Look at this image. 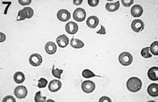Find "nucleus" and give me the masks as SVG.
I'll list each match as a JSON object with an SVG mask.
<instances>
[{
  "mask_svg": "<svg viewBox=\"0 0 158 102\" xmlns=\"http://www.w3.org/2000/svg\"><path fill=\"white\" fill-rule=\"evenodd\" d=\"M98 4H99L98 0H88V4L90 6L95 7L98 6Z\"/></svg>",
  "mask_w": 158,
  "mask_h": 102,
  "instance_id": "29",
  "label": "nucleus"
},
{
  "mask_svg": "<svg viewBox=\"0 0 158 102\" xmlns=\"http://www.w3.org/2000/svg\"><path fill=\"white\" fill-rule=\"evenodd\" d=\"M48 83V81L46 80L45 78H41L40 80H39L38 81V87H40V88H44V87H45L47 86V85Z\"/></svg>",
  "mask_w": 158,
  "mask_h": 102,
  "instance_id": "26",
  "label": "nucleus"
},
{
  "mask_svg": "<svg viewBox=\"0 0 158 102\" xmlns=\"http://www.w3.org/2000/svg\"><path fill=\"white\" fill-rule=\"evenodd\" d=\"M14 94L18 99H24L25 98L27 94H28V90L25 86H20L16 87L14 89Z\"/></svg>",
  "mask_w": 158,
  "mask_h": 102,
  "instance_id": "6",
  "label": "nucleus"
},
{
  "mask_svg": "<svg viewBox=\"0 0 158 102\" xmlns=\"http://www.w3.org/2000/svg\"><path fill=\"white\" fill-rule=\"evenodd\" d=\"M57 46L52 41H48L45 45V51L49 55H53L56 52Z\"/></svg>",
  "mask_w": 158,
  "mask_h": 102,
  "instance_id": "16",
  "label": "nucleus"
},
{
  "mask_svg": "<svg viewBox=\"0 0 158 102\" xmlns=\"http://www.w3.org/2000/svg\"><path fill=\"white\" fill-rule=\"evenodd\" d=\"M96 33H97V34H99V35H106V31L105 27H104V26L101 25V30H98V31H97Z\"/></svg>",
  "mask_w": 158,
  "mask_h": 102,
  "instance_id": "31",
  "label": "nucleus"
},
{
  "mask_svg": "<svg viewBox=\"0 0 158 102\" xmlns=\"http://www.w3.org/2000/svg\"><path fill=\"white\" fill-rule=\"evenodd\" d=\"M120 8V2L119 1L113 3H107L106 5V10L109 12H115Z\"/></svg>",
  "mask_w": 158,
  "mask_h": 102,
  "instance_id": "18",
  "label": "nucleus"
},
{
  "mask_svg": "<svg viewBox=\"0 0 158 102\" xmlns=\"http://www.w3.org/2000/svg\"><path fill=\"white\" fill-rule=\"evenodd\" d=\"M62 84L61 82L58 80H52V81L50 82L49 85H48V89L51 92H55L59 90V89L61 88Z\"/></svg>",
  "mask_w": 158,
  "mask_h": 102,
  "instance_id": "11",
  "label": "nucleus"
},
{
  "mask_svg": "<svg viewBox=\"0 0 158 102\" xmlns=\"http://www.w3.org/2000/svg\"><path fill=\"white\" fill-rule=\"evenodd\" d=\"M150 50L151 51L152 55H158V42L155 41L153 42L150 47Z\"/></svg>",
  "mask_w": 158,
  "mask_h": 102,
  "instance_id": "22",
  "label": "nucleus"
},
{
  "mask_svg": "<svg viewBox=\"0 0 158 102\" xmlns=\"http://www.w3.org/2000/svg\"><path fill=\"white\" fill-rule=\"evenodd\" d=\"M82 76L85 78H89L91 77H95L96 75H95L91 71H90V70L85 69L82 71Z\"/></svg>",
  "mask_w": 158,
  "mask_h": 102,
  "instance_id": "24",
  "label": "nucleus"
},
{
  "mask_svg": "<svg viewBox=\"0 0 158 102\" xmlns=\"http://www.w3.org/2000/svg\"><path fill=\"white\" fill-rule=\"evenodd\" d=\"M18 2L21 5L25 6V5H30L32 1L31 0H19Z\"/></svg>",
  "mask_w": 158,
  "mask_h": 102,
  "instance_id": "30",
  "label": "nucleus"
},
{
  "mask_svg": "<svg viewBox=\"0 0 158 102\" xmlns=\"http://www.w3.org/2000/svg\"><path fill=\"white\" fill-rule=\"evenodd\" d=\"M82 0H74L73 1V4H75V5H80L82 3Z\"/></svg>",
  "mask_w": 158,
  "mask_h": 102,
  "instance_id": "34",
  "label": "nucleus"
},
{
  "mask_svg": "<svg viewBox=\"0 0 158 102\" xmlns=\"http://www.w3.org/2000/svg\"><path fill=\"white\" fill-rule=\"evenodd\" d=\"M34 15V11L33 9L30 8V7H25L23 9L19 11L18 16H17L16 21H21L23 20L26 18L30 19Z\"/></svg>",
  "mask_w": 158,
  "mask_h": 102,
  "instance_id": "2",
  "label": "nucleus"
},
{
  "mask_svg": "<svg viewBox=\"0 0 158 102\" xmlns=\"http://www.w3.org/2000/svg\"><path fill=\"white\" fill-rule=\"evenodd\" d=\"M70 46L74 48H81L84 47V43L81 40L72 38L70 41Z\"/></svg>",
  "mask_w": 158,
  "mask_h": 102,
  "instance_id": "20",
  "label": "nucleus"
},
{
  "mask_svg": "<svg viewBox=\"0 0 158 102\" xmlns=\"http://www.w3.org/2000/svg\"><path fill=\"white\" fill-rule=\"evenodd\" d=\"M87 13L84 9L77 8L73 12V18L77 22H82L85 20Z\"/></svg>",
  "mask_w": 158,
  "mask_h": 102,
  "instance_id": "4",
  "label": "nucleus"
},
{
  "mask_svg": "<svg viewBox=\"0 0 158 102\" xmlns=\"http://www.w3.org/2000/svg\"><path fill=\"white\" fill-rule=\"evenodd\" d=\"M148 93L151 97H157L158 95V85L152 83L149 85L147 89Z\"/></svg>",
  "mask_w": 158,
  "mask_h": 102,
  "instance_id": "17",
  "label": "nucleus"
},
{
  "mask_svg": "<svg viewBox=\"0 0 158 102\" xmlns=\"http://www.w3.org/2000/svg\"><path fill=\"white\" fill-rule=\"evenodd\" d=\"M100 102H111V99L107 97H103L99 99Z\"/></svg>",
  "mask_w": 158,
  "mask_h": 102,
  "instance_id": "32",
  "label": "nucleus"
},
{
  "mask_svg": "<svg viewBox=\"0 0 158 102\" xmlns=\"http://www.w3.org/2000/svg\"><path fill=\"white\" fill-rule=\"evenodd\" d=\"M143 13V9L141 6L137 4V5H134L132 6V9H131V14L133 17H135V18H138V17L141 16Z\"/></svg>",
  "mask_w": 158,
  "mask_h": 102,
  "instance_id": "13",
  "label": "nucleus"
},
{
  "mask_svg": "<svg viewBox=\"0 0 158 102\" xmlns=\"http://www.w3.org/2000/svg\"><path fill=\"white\" fill-rule=\"evenodd\" d=\"M42 62V57L38 53H34L29 57V63L33 67H38Z\"/></svg>",
  "mask_w": 158,
  "mask_h": 102,
  "instance_id": "5",
  "label": "nucleus"
},
{
  "mask_svg": "<svg viewBox=\"0 0 158 102\" xmlns=\"http://www.w3.org/2000/svg\"><path fill=\"white\" fill-rule=\"evenodd\" d=\"M63 71L62 69H58L57 68H55L54 66L53 67L52 74L54 77L58 78V79H60V77H61V74H63Z\"/></svg>",
  "mask_w": 158,
  "mask_h": 102,
  "instance_id": "23",
  "label": "nucleus"
},
{
  "mask_svg": "<svg viewBox=\"0 0 158 102\" xmlns=\"http://www.w3.org/2000/svg\"><path fill=\"white\" fill-rule=\"evenodd\" d=\"M57 44L60 48H65L68 45L69 38L66 35H61L58 36L56 38Z\"/></svg>",
  "mask_w": 158,
  "mask_h": 102,
  "instance_id": "12",
  "label": "nucleus"
},
{
  "mask_svg": "<svg viewBox=\"0 0 158 102\" xmlns=\"http://www.w3.org/2000/svg\"><path fill=\"white\" fill-rule=\"evenodd\" d=\"M121 4L125 7H129L133 4V0H121Z\"/></svg>",
  "mask_w": 158,
  "mask_h": 102,
  "instance_id": "27",
  "label": "nucleus"
},
{
  "mask_svg": "<svg viewBox=\"0 0 158 102\" xmlns=\"http://www.w3.org/2000/svg\"><path fill=\"white\" fill-rule=\"evenodd\" d=\"M57 18L61 22H66L70 18V13L66 9H60L57 13Z\"/></svg>",
  "mask_w": 158,
  "mask_h": 102,
  "instance_id": "8",
  "label": "nucleus"
},
{
  "mask_svg": "<svg viewBox=\"0 0 158 102\" xmlns=\"http://www.w3.org/2000/svg\"><path fill=\"white\" fill-rule=\"evenodd\" d=\"M119 62L124 66H129L132 63L133 56L131 53L128 52H123L119 55Z\"/></svg>",
  "mask_w": 158,
  "mask_h": 102,
  "instance_id": "3",
  "label": "nucleus"
},
{
  "mask_svg": "<svg viewBox=\"0 0 158 102\" xmlns=\"http://www.w3.org/2000/svg\"><path fill=\"white\" fill-rule=\"evenodd\" d=\"M95 88H96V86L94 82L91 81H85L82 84V90L86 93H91L94 90Z\"/></svg>",
  "mask_w": 158,
  "mask_h": 102,
  "instance_id": "7",
  "label": "nucleus"
},
{
  "mask_svg": "<svg viewBox=\"0 0 158 102\" xmlns=\"http://www.w3.org/2000/svg\"><path fill=\"white\" fill-rule=\"evenodd\" d=\"M2 101L3 102H6V101L7 102H16V99L13 97L9 95L6 97H4V98L3 99V100H2Z\"/></svg>",
  "mask_w": 158,
  "mask_h": 102,
  "instance_id": "28",
  "label": "nucleus"
},
{
  "mask_svg": "<svg viewBox=\"0 0 158 102\" xmlns=\"http://www.w3.org/2000/svg\"><path fill=\"white\" fill-rule=\"evenodd\" d=\"M65 31L69 35H75L78 31V25H77V23H74V22H69L65 25Z\"/></svg>",
  "mask_w": 158,
  "mask_h": 102,
  "instance_id": "10",
  "label": "nucleus"
},
{
  "mask_svg": "<svg viewBox=\"0 0 158 102\" xmlns=\"http://www.w3.org/2000/svg\"><path fill=\"white\" fill-rule=\"evenodd\" d=\"M150 48L149 47H146L143 48L141 51V54L142 57H143L144 58H150L152 57V54L150 52Z\"/></svg>",
  "mask_w": 158,
  "mask_h": 102,
  "instance_id": "21",
  "label": "nucleus"
},
{
  "mask_svg": "<svg viewBox=\"0 0 158 102\" xmlns=\"http://www.w3.org/2000/svg\"><path fill=\"white\" fill-rule=\"evenodd\" d=\"M46 100V97L41 96V92H38L35 96V101L36 102H44Z\"/></svg>",
  "mask_w": 158,
  "mask_h": 102,
  "instance_id": "25",
  "label": "nucleus"
},
{
  "mask_svg": "<svg viewBox=\"0 0 158 102\" xmlns=\"http://www.w3.org/2000/svg\"><path fill=\"white\" fill-rule=\"evenodd\" d=\"M47 101H52V102H54V101H53V100H51V99H49V100H48Z\"/></svg>",
  "mask_w": 158,
  "mask_h": 102,
  "instance_id": "35",
  "label": "nucleus"
},
{
  "mask_svg": "<svg viewBox=\"0 0 158 102\" xmlns=\"http://www.w3.org/2000/svg\"><path fill=\"white\" fill-rule=\"evenodd\" d=\"M126 87L130 92H137L139 91L142 87L141 80L137 77L130 78L126 82Z\"/></svg>",
  "mask_w": 158,
  "mask_h": 102,
  "instance_id": "1",
  "label": "nucleus"
},
{
  "mask_svg": "<svg viewBox=\"0 0 158 102\" xmlns=\"http://www.w3.org/2000/svg\"><path fill=\"white\" fill-rule=\"evenodd\" d=\"M148 76L151 81H156L158 80V68L157 67H151L148 71Z\"/></svg>",
  "mask_w": 158,
  "mask_h": 102,
  "instance_id": "15",
  "label": "nucleus"
},
{
  "mask_svg": "<svg viewBox=\"0 0 158 102\" xmlns=\"http://www.w3.org/2000/svg\"><path fill=\"white\" fill-rule=\"evenodd\" d=\"M99 23V20L96 16H92L89 17L87 20V25L91 29H94L98 26Z\"/></svg>",
  "mask_w": 158,
  "mask_h": 102,
  "instance_id": "14",
  "label": "nucleus"
},
{
  "mask_svg": "<svg viewBox=\"0 0 158 102\" xmlns=\"http://www.w3.org/2000/svg\"><path fill=\"white\" fill-rule=\"evenodd\" d=\"M6 39V35L4 33H0V42H4Z\"/></svg>",
  "mask_w": 158,
  "mask_h": 102,
  "instance_id": "33",
  "label": "nucleus"
},
{
  "mask_svg": "<svg viewBox=\"0 0 158 102\" xmlns=\"http://www.w3.org/2000/svg\"><path fill=\"white\" fill-rule=\"evenodd\" d=\"M144 23L140 19H137V20H133L132 23V29L135 31V32H140L144 29Z\"/></svg>",
  "mask_w": 158,
  "mask_h": 102,
  "instance_id": "9",
  "label": "nucleus"
},
{
  "mask_svg": "<svg viewBox=\"0 0 158 102\" xmlns=\"http://www.w3.org/2000/svg\"><path fill=\"white\" fill-rule=\"evenodd\" d=\"M13 79L14 81H15L16 83L21 84L22 82H23L25 81V75H24L23 73H22L21 71L16 72L13 76Z\"/></svg>",
  "mask_w": 158,
  "mask_h": 102,
  "instance_id": "19",
  "label": "nucleus"
}]
</instances>
